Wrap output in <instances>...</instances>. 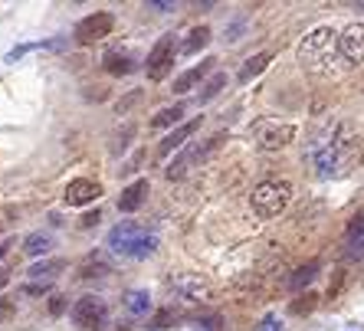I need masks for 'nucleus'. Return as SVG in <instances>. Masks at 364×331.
<instances>
[{"mask_svg":"<svg viewBox=\"0 0 364 331\" xmlns=\"http://www.w3.org/2000/svg\"><path fill=\"white\" fill-rule=\"evenodd\" d=\"M361 256H364V237L358 243H351V249H348V259H361Z\"/></svg>","mask_w":364,"mask_h":331,"instance_id":"obj_32","label":"nucleus"},{"mask_svg":"<svg viewBox=\"0 0 364 331\" xmlns=\"http://www.w3.org/2000/svg\"><path fill=\"white\" fill-rule=\"evenodd\" d=\"M105 72H112V76L132 72V56H128V53H109V56H105Z\"/></svg>","mask_w":364,"mask_h":331,"instance_id":"obj_23","label":"nucleus"},{"mask_svg":"<svg viewBox=\"0 0 364 331\" xmlns=\"http://www.w3.org/2000/svg\"><path fill=\"white\" fill-rule=\"evenodd\" d=\"M63 46H66V40H40V43H20V46H14V50L7 53V60H4V63H10V66H14V63H17V60H23L26 53H33V50H63Z\"/></svg>","mask_w":364,"mask_h":331,"instance_id":"obj_15","label":"nucleus"},{"mask_svg":"<svg viewBox=\"0 0 364 331\" xmlns=\"http://www.w3.org/2000/svg\"><path fill=\"white\" fill-rule=\"evenodd\" d=\"M63 308H66V302H63V295H56V298H53V305H50V312H53V315H60Z\"/></svg>","mask_w":364,"mask_h":331,"instance_id":"obj_35","label":"nucleus"},{"mask_svg":"<svg viewBox=\"0 0 364 331\" xmlns=\"http://www.w3.org/2000/svg\"><path fill=\"white\" fill-rule=\"evenodd\" d=\"M315 305V295H305V302H299V305H292V312H309V308Z\"/></svg>","mask_w":364,"mask_h":331,"instance_id":"obj_33","label":"nucleus"},{"mask_svg":"<svg viewBox=\"0 0 364 331\" xmlns=\"http://www.w3.org/2000/svg\"><path fill=\"white\" fill-rule=\"evenodd\" d=\"M272 63V53H256V56H250V60L243 63V66H240V72H237V82H250V79H256L259 76V72H263L266 66H269Z\"/></svg>","mask_w":364,"mask_h":331,"instance_id":"obj_17","label":"nucleus"},{"mask_svg":"<svg viewBox=\"0 0 364 331\" xmlns=\"http://www.w3.org/2000/svg\"><path fill=\"white\" fill-rule=\"evenodd\" d=\"M259 331H282V322L276 318V315H266L263 325H259Z\"/></svg>","mask_w":364,"mask_h":331,"instance_id":"obj_30","label":"nucleus"},{"mask_svg":"<svg viewBox=\"0 0 364 331\" xmlns=\"http://www.w3.org/2000/svg\"><path fill=\"white\" fill-rule=\"evenodd\" d=\"M243 33H246V17H233V20L227 23V30H223V43L243 40Z\"/></svg>","mask_w":364,"mask_h":331,"instance_id":"obj_25","label":"nucleus"},{"mask_svg":"<svg viewBox=\"0 0 364 331\" xmlns=\"http://www.w3.org/2000/svg\"><path fill=\"white\" fill-rule=\"evenodd\" d=\"M184 119V105H168V109H161L158 115L151 119L154 128H171V125H178V121Z\"/></svg>","mask_w":364,"mask_h":331,"instance_id":"obj_24","label":"nucleus"},{"mask_svg":"<svg viewBox=\"0 0 364 331\" xmlns=\"http://www.w3.org/2000/svg\"><path fill=\"white\" fill-rule=\"evenodd\" d=\"M7 282H10V276H7L4 269H0V286H7Z\"/></svg>","mask_w":364,"mask_h":331,"instance_id":"obj_37","label":"nucleus"},{"mask_svg":"<svg viewBox=\"0 0 364 331\" xmlns=\"http://www.w3.org/2000/svg\"><path fill=\"white\" fill-rule=\"evenodd\" d=\"M207 43H210V30H207V26H194V30L187 33V40L181 43V53H184V56H194V53H200Z\"/></svg>","mask_w":364,"mask_h":331,"instance_id":"obj_20","label":"nucleus"},{"mask_svg":"<svg viewBox=\"0 0 364 331\" xmlns=\"http://www.w3.org/2000/svg\"><path fill=\"white\" fill-rule=\"evenodd\" d=\"M250 138L256 141L259 151H279V148H286L289 141L296 138V128L289 125V121L259 119V121H253V128H250Z\"/></svg>","mask_w":364,"mask_h":331,"instance_id":"obj_4","label":"nucleus"},{"mask_svg":"<svg viewBox=\"0 0 364 331\" xmlns=\"http://www.w3.org/2000/svg\"><path fill=\"white\" fill-rule=\"evenodd\" d=\"M174 292H178V298H184V302H207V298H210V286H207V279H200V276H194V272H181V276H174Z\"/></svg>","mask_w":364,"mask_h":331,"instance_id":"obj_10","label":"nucleus"},{"mask_svg":"<svg viewBox=\"0 0 364 331\" xmlns=\"http://www.w3.org/2000/svg\"><path fill=\"white\" fill-rule=\"evenodd\" d=\"M315 276H318V263H305V266H299L292 276H289V292H302V289H309L315 282Z\"/></svg>","mask_w":364,"mask_h":331,"instance_id":"obj_18","label":"nucleus"},{"mask_svg":"<svg viewBox=\"0 0 364 331\" xmlns=\"http://www.w3.org/2000/svg\"><path fill=\"white\" fill-rule=\"evenodd\" d=\"M194 328H197V331H220V315H210V318H197Z\"/></svg>","mask_w":364,"mask_h":331,"instance_id":"obj_28","label":"nucleus"},{"mask_svg":"<svg viewBox=\"0 0 364 331\" xmlns=\"http://www.w3.org/2000/svg\"><path fill=\"white\" fill-rule=\"evenodd\" d=\"M338 53L348 66L364 63V23H351L338 33Z\"/></svg>","mask_w":364,"mask_h":331,"instance_id":"obj_9","label":"nucleus"},{"mask_svg":"<svg viewBox=\"0 0 364 331\" xmlns=\"http://www.w3.org/2000/svg\"><path fill=\"white\" fill-rule=\"evenodd\" d=\"M125 308H128V315H148L151 312V295H148V289L125 292Z\"/></svg>","mask_w":364,"mask_h":331,"instance_id":"obj_21","label":"nucleus"},{"mask_svg":"<svg viewBox=\"0 0 364 331\" xmlns=\"http://www.w3.org/2000/svg\"><path fill=\"white\" fill-rule=\"evenodd\" d=\"M109 249L115 256H125V259H148V256L158 253V233L135 220H122L119 227L109 229Z\"/></svg>","mask_w":364,"mask_h":331,"instance_id":"obj_1","label":"nucleus"},{"mask_svg":"<svg viewBox=\"0 0 364 331\" xmlns=\"http://www.w3.org/2000/svg\"><path fill=\"white\" fill-rule=\"evenodd\" d=\"M289 200H292L289 180H263V184H256L253 194H250V207H253V213L259 220L279 217V213L289 207Z\"/></svg>","mask_w":364,"mask_h":331,"instance_id":"obj_3","label":"nucleus"},{"mask_svg":"<svg viewBox=\"0 0 364 331\" xmlns=\"http://www.w3.org/2000/svg\"><path fill=\"white\" fill-rule=\"evenodd\" d=\"M138 99H141V92H128L125 99H122V102L115 105V112H119V115H128V109H132V105H135Z\"/></svg>","mask_w":364,"mask_h":331,"instance_id":"obj_29","label":"nucleus"},{"mask_svg":"<svg viewBox=\"0 0 364 331\" xmlns=\"http://www.w3.org/2000/svg\"><path fill=\"white\" fill-rule=\"evenodd\" d=\"M69 318L76 325H82V328H105V322H109V312H105V302L95 295H85L79 298L76 305L69 308Z\"/></svg>","mask_w":364,"mask_h":331,"instance_id":"obj_7","label":"nucleus"},{"mask_svg":"<svg viewBox=\"0 0 364 331\" xmlns=\"http://www.w3.org/2000/svg\"><path fill=\"white\" fill-rule=\"evenodd\" d=\"M112 30H115V17H112L109 10H95V13L79 20L73 36H76V43L89 46V43H99V40H105V36H112Z\"/></svg>","mask_w":364,"mask_h":331,"instance_id":"obj_6","label":"nucleus"},{"mask_svg":"<svg viewBox=\"0 0 364 331\" xmlns=\"http://www.w3.org/2000/svg\"><path fill=\"white\" fill-rule=\"evenodd\" d=\"M144 197H148V180H135V184H128L119 197V213H135L138 207L144 204Z\"/></svg>","mask_w":364,"mask_h":331,"instance_id":"obj_13","label":"nucleus"},{"mask_svg":"<svg viewBox=\"0 0 364 331\" xmlns=\"http://www.w3.org/2000/svg\"><path fill=\"white\" fill-rule=\"evenodd\" d=\"M102 187L95 184V180L89 178H76L66 184V194H63V200H66L69 207H82V204H92V200H99Z\"/></svg>","mask_w":364,"mask_h":331,"instance_id":"obj_11","label":"nucleus"},{"mask_svg":"<svg viewBox=\"0 0 364 331\" xmlns=\"http://www.w3.org/2000/svg\"><path fill=\"white\" fill-rule=\"evenodd\" d=\"M361 237H364V210L358 213L355 220H351V227H348V243H358Z\"/></svg>","mask_w":364,"mask_h":331,"instance_id":"obj_27","label":"nucleus"},{"mask_svg":"<svg viewBox=\"0 0 364 331\" xmlns=\"http://www.w3.org/2000/svg\"><path fill=\"white\" fill-rule=\"evenodd\" d=\"M210 69H213V60H203L200 66H194V69H187V72H181V76L174 79V92H178V95L191 92V89H194V85L200 82V79L207 76V72H210Z\"/></svg>","mask_w":364,"mask_h":331,"instance_id":"obj_14","label":"nucleus"},{"mask_svg":"<svg viewBox=\"0 0 364 331\" xmlns=\"http://www.w3.org/2000/svg\"><path fill=\"white\" fill-rule=\"evenodd\" d=\"M135 135V125H132V121H128L125 128H122V135H115V145H112V154H122L128 148V138Z\"/></svg>","mask_w":364,"mask_h":331,"instance_id":"obj_26","label":"nucleus"},{"mask_svg":"<svg viewBox=\"0 0 364 331\" xmlns=\"http://www.w3.org/2000/svg\"><path fill=\"white\" fill-rule=\"evenodd\" d=\"M174 53H181L174 33H164L161 40L151 46V53H148V63H144V72H148V79H151V82H161L171 69H174Z\"/></svg>","mask_w":364,"mask_h":331,"instance_id":"obj_5","label":"nucleus"},{"mask_svg":"<svg viewBox=\"0 0 364 331\" xmlns=\"http://www.w3.org/2000/svg\"><path fill=\"white\" fill-rule=\"evenodd\" d=\"M217 141H220V138H210L207 145H191V148H184V151H181L178 158H174V161L168 164V170H164V174H168L171 180H181V178L187 174V170L194 168L197 161H203V158H207V154H210L213 148H217Z\"/></svg>","mask_w":364,"mask_h":331,"instance_id":"obj_8","label":"nucleus"},{"mask_svg":"<svg viewBox=\"0 0 364 331\" xmlns=\"http://www.w3.org/2000/svg\"><path fill=\"white\" fill-rule=\"evenodd\" d=\"M197 128H200V119H191V121H184V125H178V128H174V131H171L168 138H164L161 145H158V154H161V158H168V154H174V151H178V148L187 141V138L194 135Z\"/></svg>","mask_w":364,"mask_h":331,"instance_id":"obj_12","label":"nucleus"},{"mask_svg":"<svg viewBox=\"0 0 364 331\" xmlns=\"http://www.w3.org/2000/svg\"><path fill=\"white\" fill-rule=\"evenodd\" d=\"M223 85H227V72H213L207 82H203V92L197 95V102H210V99H217V95L223 92Z\"/></svg>","mask_w":364,"mask_h":331,"instance_id":"obj_22","label":"nucleus"},{"mask_svg":"<svg viewBox=\"0 0 364 331\" xmlns=\"http://www.w3.org/2000/svg\"><path fill=\"white\" fill-rule=\"evenodd\" d=\"M92 223H99V210H95V213H85V217H82V227H92Z\"/></svg>","mask_w":364,"mask_h":331,"instance_id":"obj_36","label":"nucleus"},{"mask_svg":"<svg viewBox=\"0 0 364 331\" xmlns=\"http://www.w3.org/2000/svg\"><path fill=\"white\" fill-rule=\"evenodd\" d=\"M14 305H10V298H0V318H10Z\"/></svg>","mask_w":364,"mask_h":331,"instance_id":"obj_34","label":"nucleus"},{"mask_svg":"<svg viewBox=\"0 0 364 331\" xmlns=\"http://www.w3.org/2000/svg\"><path fill=\"white\" fill-rule=\"evenodd\" d=\"M53 249V233H43V229H36V233H30V237L23 239V253L26 256H46Z\"/></svg>","mask_w":364,"mask_h":331,"instance_id":"obj_19","label":"nucleus"},{"mask_svg":"<svg viewBox=\"0 0 364 331\" xmlns=\"http://www.w3.org/2000/svg\"><path fill=\"white\" fill-rule=\"evenodd\" d=\"M335 46H338V36L331 26H318L312 33L299 43V63H302L309 72H325V66L335 56Z\"/></svg>","mask_w":364,"mask_h":331,"instance_id":"obj_2","label":"nucleus"},{"mask_svg":"<svg viewBox=\"0 0 364 331\" xmlns=\"http://www.w3.org/2000/svg\"><path fill=\"white\" fill-rule=\"evenodd\" d=\"M148 10H158V13H171V10H174V4H168V0H148Z\"/></svg>","mask_w":364,"mask_h":331,"instance_id":"obj_31","label":"nucleus"},{"mask_svg":"<svg viewBox=\"0 0 364 331\" xmlns=\"http://www.w3.org/2000/svg\"><path fill=\"white\" fill-rule=\"evenodd\" d=\"M63 259H46V263H36V266H30V279H33V286H50L53 279H56V272L63 269Z\"/></svg>","mask_w":364,"mask_h":331,"instance_id":"obj_16","label":"nucleus"},{"mask_svg":"<svg viewBox=\"0 0 364 331\" xmlns=\"http://www.w3.org/2000/svg\"><path fill=\"white\" fill-rule=\"evenodd\" d=\"M4 253H7V243H0V256H4Z\"/></svg>","mask_w":364,"mask_h":331,"instance_id":"obj_38","label":"nucleus"}]
</instances>
